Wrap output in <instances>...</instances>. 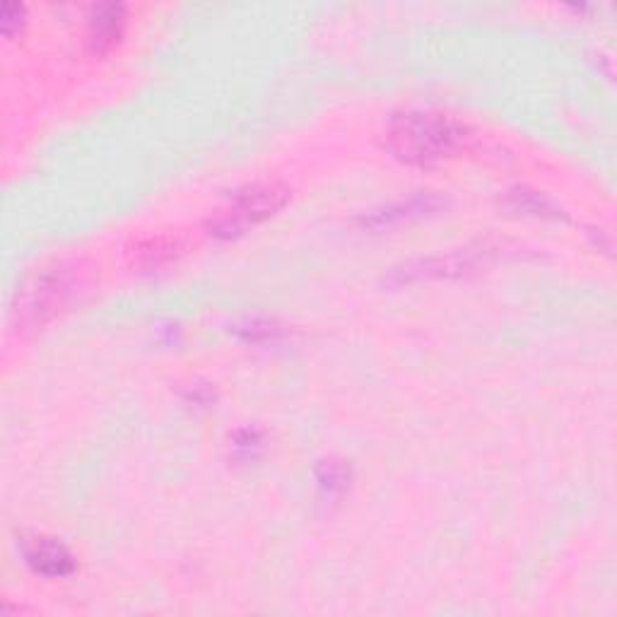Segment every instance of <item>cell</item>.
Segmentation results:
<instances>
[{"mask_svg": "<svg viewBox=\"0 0 617 617\" xmlns=\"http://www.w3.org/2000/svg\"><path fill=\"white\" fill-rule=\"evenodd\" d=\"M389 150L408 165H439L465 150L471 131L465 123L431 111H405L391 121Z\"/></svg>", "mask_w": 617, "mask_h": 617, "instance_id": "6da1fadb", "label": "cell"}, {"mask_svg": "<svg viewBox=\"0 0 617 617\" xmlns=\"http://www.w3.org/2000/svg\"><path fill=\"white\" fill-rule=\"evenodd\" d=\"M85 288V270L80 263H56L36 270L18 288L12 302V321L18 330H36L58 316Z\"/></svg>", "mask_w": 617, "mask_h": 617, "instance_id": "7a4b0ae2", "label": "cell"}, {"mask_svg": "<svg viewBox=\"0 0 617 617\" xmlns=\"http://www.w3.org/2000/svg\"><path fill=\"white\" fill-rule=\"evenodd\" d=\"M290 201V189L278 181H258L239 189L215 217H210L207 229L215 237H239L249 227L261 225L263 220L276 215Z\"/></svg>", "mask_w": 617, "mask_h": 617, "instance_id": "3957f363", "label": "cell"}, {"mask_svg": "<svg viewBox=\"0 0 617 617\" xmlns=\"http://www.w3.org/2000/svg\"><path fill=\"white\" fill-rule=\"evenodd\" d=\"M22 554L36 574L60 579L76 572V558L64 542L48 536H32L22 540Z\"/></svg>", "mask_w": 617, "mask_h": 617, "instance_id": "277c9868", "label": "cell"}, {"mask_svg": "<svg viewBox=\"0 0 617 617\" xmlns=\"http://www.w3.org/2000/svg\"><path fill=\"white\" fill-rule=\"evenodd\" d=\"M126 27V8L121 3H100L88 18V46L92 54H106L121 40Z\"/></svg>", "mask_w": 617, "mask_h": 617, "instance_id": "5b68a950", "label": "cell"}, {"mask_svg": "<svg viewBox=\"0 0 617 617\" xmlns=\"http://www.w3.org/2000/svg\"><path fill=\"white\" fill-rule=\"evenodd\" d=\"M189 244L181 234H157V237H147L135 242L128 249V261L133 268L150 270L177 261L179 256L187 254Z\"/></svg>", "mask_w": 617, "mask_h": 617, "instance_id": "8992f818", "label": "cell"}, {"mask_svg": "<svg viewBox=\"0 0 617 617\" xmlns=\"http://www.w3.org/2000/svg\"><path fill=\"white\" fill-rule=\"evenodd\" d=\"M439 205H441V201L437 199L435 193H417L408 201L393 203V205H386L384 210H377V213L362 215L360 225L369 227V229H384V227L396 225V222H403L408 217L431 213V210H437Z\"/></svg>", "mask_w": 617, "mask_h": 617, "instance_id": "52a82bcc", "label": "cell"}, {"mask_svg": "<svg viewBox=\"0 0 617 617\" xmlns=\"http://www.w3.org/2000/svg\"><path fill=\"white\" fill-rule=\"evenodd\" d=\"M512 210H521V213L528 215H550V217H558V207L552 205L550 199L546 195H540L536 191H528V189H512L507 191V199H504Z\"/></svg>", "mask_w": 617, "mask_h": 617, "instance_id": "ba28073f", "label": "cell"}, {"mask_svg": "<svg viewBox=\"0 0 617 617\" xmlns=\"http://www.w3.org/2000/svg\"><path fill=\"white\" fill-rule=\"evenodd\" d=\"M318 485L328 492H340L350 483V468L343 461H321L316 468Z\"/></svg>", "mask_w": 617, "mask_h": 617, "instance_id": "9c48e42d", "label": "cell"}, {"mask_svg": "<svg viewBox=\"0 0 617 617\" xmlns=\"http://www.w3.org/2000/svg\"><path fill=\"white\" fill-rule=\"evenodd\" d=\"M244 336L246 340H266V338H273L278 333V326L273 321H266V318H246L242 324L234 328Z\"/></svg>", "mask_w": 617, "mask_h": 617, "instance_id": "30bf717a", "label": "cell"}, {"mask_svg": "<svg viewBox=\"0 0 617 617\" xmlns=\"http://www.w3.org/2000/svg\"><path fill=\"white\" fill-rule=\"evenodd\" d=\"M261 444H263L261 431L246 427V429H239L237 435H234L232 447H234V451H237V456H242V459H254L256 451L261 449Z\"/></svg>", "mask_w": 617, "mask_h": 617, "instance_id": "8fae6325", "label": "cell"}, {"mask_svg": "<svg viewBox=\"0 0 617 617\" xmlns=\"http://www.w3.org/2000/svg\"><path fill=\"white\" fill-rule=\"evenodd\" d=\"M22 22H24V8L20 3H5L3 10H0V27H3L5 36L15 34V30L22 27Z\"/></svg>", "mask_w": 617, "mask_h": 617, "instance_id": "7c38bea8", "label": "cell"}]
</instances>
